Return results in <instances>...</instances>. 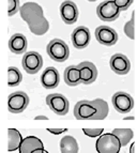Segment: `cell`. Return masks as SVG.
<instances>
[{
    "instance_id": "cell-20",
    "label": "cell",
    "mask_w": 137,
    "mask_h": 153,
    "mask_svg": "<svg viewBox=\"0 0 137 153\" xmlns=\"http://www.w3.org/2000/svg\"><path fill=\"white\" fill-rule=\"evenodd\" d=\"M23 136L16 128H8V151H13L19 149L20 145L23 143Z\"/></svg>"
},
{
    "instance_id": "cell-16",
    "label": "cell",
    "mask_w": 137,
    "mask_h": 153,
    "mask_svg": "<svg viewBox=\"0 0 137 153\" xmlns=\"http://www.w3.org/2000/svg\"><path fill=\"white\" fill-rule=\"evenodd\" d=\"M28 47V41L24 34L22 33H15L10 38L9 41V48L13 54L20 55L26 53Z\"/></svg>"
},
{
    "instance_id": "cell-11",
    "label": "cell",
    "mask_w": 137,
    "mask_h": 153,
    "mask_svg": "<svg viewBox=\"0 0 137 153\" xmlns=\"http://www.w3.org/2000/svg\"><path fill=\"white\" fill-rule=\"evenodd\" d=\"M60 15L62 21L68 25H73L78 19V8L75 2L71 0H66L60 5Z\"/></svg>"
},
{
    "instance_id": "cell-5",
    "label": "cell",
    "mask_w": 137,
    "mask_h": 153,
    "mask_svg": "<svg viewBox=\"0 0 137 153\" xmlns=\"http://www.w3.org/2000/svg\"><path fill=\"white\" fill-rule=\"evenodd\" d=\"M120 9L115 4L112 0H105L97 8V15L101 21L114 22L120 16Z\"/></svg>"
},
{
    "instance_id": "cell-7",
    "label": "cell",
    "mask_w": 137,
    "mask_h": 153,
    "mask_svg": "<svg viewBox=\"0 0 137 153\" xmlns=\"http://www.w3.org/2000/svg\"><path fill=\"white\" fill-rule=\"evenodd\" d=\"M112 106L120 114H127L134 107V99L127 92H116L112 97Z\"/></svg>"
},
{
    "instance_id": "cell-4",
    "label": "cell",
    "mask_w": 137,
    "mask_h": 153,
    "mask_svg": "<svg viewBox=\"0 0 137 153\" xmlns=\"http://www.w3.org/2000/svg\"><path fill=\"white\" fill-rule=\"evenodd\" d=\"M46 104L58 116H66L70 109V102L63 94L53 93L46 97Z\"/></svg>"
},
{
    "instance_id": "cell-2",
    "label": "cell",
    "mask_w": 137,
    "mask_h": 153,
    "mask_svg": "<svg viewBox=\"0 0 137 153\" xmlns=\"http://www.w3.org/2000/svg\"><path fill=\"white\" fill-rule=\"evenodd\" d=\"M95 149L98 153H119L121 143L117 136L112 133H105L97 140Z\"/></svg>"
},
{
    "instance_id": "cell-21",
    "label": "cell",
    "mask_w": 137,
    "mask_h": 153,
    "mask_svg": "<svg viewBox=\"0 0 137 153\" xmlns=\"http://www.w3.org/2000/svg\"><path fill=\"white\" fill-rule=\"evenodd\" d=\"M93 105L97 107V114L92 117L91 120H103L108 116V104L103 99H95L92 101Z\"/></svg>"
},
{
    "instance_id": "cell-3",
    "label": "cell",
    "mask_w": 137,
    "mask_h": 153,
    "mask_svg": "<svg viewBox=\"0 0 137 153\" xmlns=\"http://www.w3.org/2000/svg\"><path fill=\"white\" fill-rule=\"evenodd\" d=\"M46 51L51 59L56 62H64L68 59L70 49L68 44L60 39H54L48 43L46 47Z\"/></svg>"
},
{
    "instance_id": "cell-26",
    "label": "cell",
    "mask_w": 137,
    "mask_h": 153,
    "mask_svg": "<svg viewBox=\"0 0 137 153\" xmlns=\"http://www.w3.org/2000/svg\"><path fill=\"white\" fill-rule=\"evenodd\" d=\"M112 1L120 9V11H127L132 5L134 0H112Z\"/></svg>"
},
{
    "instance_id": "cell-27",
    "label": "cell",
    "mask_w": 137,
    "mask_h": 153,
    "mask_svg": "<svg viewBox=\"0 0 137 153\" xmlns=\"http://www.w3.org/2000/svg\"><path fill=\"white\" fill-rule=\"evenodd\" d=\"M83 132L86 134L87 136L91 138H94V137H98V136H101L102 133L104 132V128H84Z\"/></svg>"
},
{
    "instance_id": "cell-14",
    "label": "cell",
    "mask_w": 137,
    "mask_h": 153,
    "mask_svg": "<svg viewBox=\"0 0 137 153\" xmlns=\"http://www.w3.org/2000/svg\"><path fill=\"white\" fill-rule=\"evenodd\" d=\"M41 84L45 89H55L60 84V74L54 66H48L41 75Z\"/></svg>"
},
{
    "instance_id": "cell-9",
    "label": "cell",
    "mask_w": 137,
    "mask_h": 153,
    "mask_svg": "<svg viewBox=\"0 0 137 153\" xmlns=\"http://www.w3.org/2000/svg\"><path fill=\"white\" fill-rule=\"evenodd\" d=\"M97 114V107L92 101L83 100L79 101L74 106V117L77 120H91L92 117Z\"/></svg>"
},
{
    "instance_id": "cell-28",
    "label": "cell",
    "mask_w": 137,
    "mask_h": 153,
    "mask_svg": "<svg viewBox=\"0 0 137 153\" xmlns=\"http://www.w3.org/2000/svg\"><path fill=\"white\" fill-rule=\"evenodd\" d=\"M47 131H48L49 133H51V134H54V135H60V134H62V133H66L68 132V128H47Z\"/></svg>"
},
{
    "instance_id": "cell-19",
    "label": "cell",
    "mask_w": 137,
    "mask_h": 153,
    "mask_svg": "<svg viewBox=\"0 0 137 153\" xmlns=\"http://www.w3.org/2000/svg\"><path fill=\"white\" fill-rule=\"evenodd\" d=\"M59 146H60L61 153H78L79 151L78 143L71 135L63 136L61 138Z\"/></svg>"
},
{
    "instance_id": "cell-29",
    "label": "cell",
    "mask_w": 137,
    "mask_h": 153,
    "mask_svg": "<svg viewBox=\"0 0 137 153\" xmlns=\"http://www.w3.org/2000/svg\"><path fill=\"white\" fill-rule=\"evenodd\" d=\"M34 120H48V117H46V116H36V117H34Z\"/></svg>"
},
{
    "instance_id": "cell-32",
    "label": "cell",
    "mask_w": 137,
    "mask_h": 153,
    "mask_svg": "<svg viewBox=\"0 0 137 153\" xmlns=\"http://www.w3.org/2000/svg\"><path fill=\"white\" fill-rule=\"evenodd\" d=\"M124 120H134V117H127L124 118Z\"/></svg>"
},
{
    "instance_id": "cell-22",
    "label": "cell",
    "mask_w": 137,
    "mask_h": 153,
    "mask_svg": "<svg viewBox=\"0 0 137 153\" xmlns=\"http://www.w3.org/2000/svg\"><path fill=\"white\" fill-rule=\"evenodd\" d=\"M112 134L118 137L121 147H125L127 145H129V143L134 137V132L131 128H115L112 131Z\"/></svg>"
},
{
    "instance_id": "cell-15",
    "label": "cell",
    "mask_w": 137,
    "mask_h": 153,
    "mask_svg": "<svg viewBox=\"0 0 137 153\" xmlns=\"http://www.w3.org/2000/svg\"><path fill=\"white\" fill-rule=\"evenodd\" d=\"M78 69L80 72L81 84L90 85L95 82L98 77V69L92 62L84 61L78 64Z\"/></svg>"
},
{
    "instance_id": "cell-12",
    "label": "cell",
    "mask_w": 137,
    "mask_h": 153,
    "mask_svg": "<svg viewBox=\"0 0 137 153\" xmlns=\"http://www.w3.org/2000/svg\"><path fill=\"white\" fill-rule=\"evenodd\" d=\"M90 39H91L90 30L85 26H78L77 28L74 29L71 36L73 46L77 49L86 48L90 43Z\"/></svg>"
},
{
    "instance_id": "cell-24",
    "label": "cell",
    "mask_w": 137,
    "mask_h": 153,
    "mask_svg": "<svg viewBox=\"0 0 137 153\" xmlns=\"http://www.w3.org/2000/svg\"><path fill=\"white\" fill-rule=\"evenodd\" d=\"M135 11H133L132 12V17H131V19H130L127 23H125L124 25V33L125 36H127V38H130L131 40H134L135 39Z\"/></svg>"
},
{
    "instance_id": "cell-10",
    "label": "cell",
    "mask_w": 137,
    "mask_h": 153,
    "mask_svg": "<svg viewBox=\"0 0 137 153\" xmlns=\"http://www.w3.org/2000/svg\"><path fill=\"white\" fill-rule=\"evenodd\" d=\"M95 39L102 45L112 46L118 41V33L108 26H100L95 29Z\"/></svg>"
},
{
    "instance_id": "cell-6",
    "label": "cell",
    "mask_w": 137,
    "mask_h": 153,
    "mask_svg": "<svg viewBox=\"0 0 137 153\" xmlns=\"http://www.w3.org/2000/svg\"><path fill=\"white\" fill-rule=\"evenodd\" d=\"M29 105V97L24 91L13 92L8 97V109L12 114H20Z\"/></svg>"
},
{
    "instance_id": "cell-30",
    "label": "cell",
    "mask_w": 137,
    "mask_h": 153,
    "mask_svg": "<svg viewBox=\"0 0 137 153\" xmlns=\"http://www.w3.org/2000/svg\"><path fill=\"white\" fill-rule=\"evenodd\" d=\"M135 146H136V143H133L132 145H131V148H130V153H135Z\"/></svg>"
},
{
    "instance_id": "cell-17",
    "label": "cell",
    "mask_w": 137,
    "mask_h": 153,
    "mask_svg": "<svg viewBox=\"0 0 137 153\" xmlns=\"http://www.w3.org/2000/svg\"><path fill=\"white\" fill-rule=\"evenodd\" d=\"M39 149H44V145L41 139L36 136H27L23 139V143L20 145L19 153H33Z\"/></svg>"
},
{
    "instance_id": "cell-13",
    "label": "cell",
    "mask_w": 137,
    "mask_h": 153,
    "mask_svg": "<svg viewBox=\"0 0 137 153\" xmlns=\"http://www.w3.org/2000/svg\"><path fill=\"white\" fill-rule=\"evenodd\" d=\"M109 65L112 72L118 75H125L131 70V62L130 59L123 54H115L110 58Z\"/></svg>"
},
{
    "instance_id": "cell-8",
    "label": "cell",
    "mask_w": 137,
    "mask_h": 153,
    "mask_svg": "<svg viewBox=\"0 0 137 153\" xmlns=\"http://www.w3.org/2000/svg\"><path fill=\"white\" fill-rule=\"evenodd\" d=\"M22 64L28 74H36L43 66V58L36 51H27L23 57Z\"/></svg>"
},
{
    "instance_id": "cell-31",
    "label": "cell",
    "mask_w": 137,
    "mask_h": 153,
    "mask_svg": "<svg viewBox=\"0 0 137 153\" xmlns=\"http://www.w3.org/2000/svg\"><path fill=\"white\" fill-rule=\"evenodd\" d=\"M44 151H45V149H39V150L34 151L33 153H44Z\"/></svg>"
},
{
    "instance_id": "cell-33",
    "label": "cell",
    "mask_w": 137,
    "mask_h": 153,
    "mask_svg": "<svg viewBox=\"0 0 137 153\" xmlns=\"http://www.w3.org/2000/svg\"><path fill=\"white\" fill-rule=\"evenodd\" d=\"M88 1H90V2H94V1H97V0H88Z\"/></svg>"
},
{
    "instance_id": "cell-1",
    "label": "cell",
    "mask_w": 137,
    "mask_h": 153,
    "mask_svg": "<svg viewBox=\"0 0 137 153\" xmlns=\"http://www.w3.org/2000/svg\"><path fill=\"white\" fill-rule=\"evenodd\" d=\"M20 16L27 23L30 31L36 36H43L49 29L43 9L36 2H26L19 10Z\"/></svg>"
},
{
    "instance_id": "cell-23",
    "label": "cell",
    "mask_w": 137,
    "mask_h": 153,
    "mask_svg": "<svg viewBox=\"0 0 137 153\" xmlns=\"http://www.w3.org/2000/svg\"><path fill=\"white\" fill-rule=\"evenodd\" d=\"M23 80V74L22 72L15 68L10 66L8 69V86L9 87H16Z\"/></svg>"
},
{
    "instance_id": "cell-25",
    "label": "cell",
    "mask_w": 137,
    "mask_h": 153,
    "mask_svg": "<svg viewBox=\"0 0 137 153\" xmlns=\"http://www.w3.org/2000/svg\"><path fill=\"white\" fill-rule=\"evenodd\" d=\"M19 0H8V15L13 16L20 10Z\"/></svg>"
},
{
    "instance_id": "cell-18",
    "label": "cell",
    "mask_w": 137,
    "mask_h": 153,
    "mask_svg": "<svg viewBox=\"0 0 137 153\" xmlns=\"http://www.w3.org/2000/svg\"><path fill=\"white\" fill-rule=\"evenodd\" d=\"M64 82L70 87H75L81 84L80 80V72L78 65H70L64 70Z\"/></svg>"
},
{
    "instance_id": "cell-34",
    "label": "cell",
    "mask_w": 137,
    "mask_h": 153,
    "mask_svg": "<svg viewBox=\"0 0 137 153\" xmlns=\"http://www.w3.org/2000/svg\"><path fill=\"white\" fill-rule=\"evenodd\" d=\"M44 153H49V152H48V151H46V150H45V151H44Z\"/></svg>"
}]
</instances>
